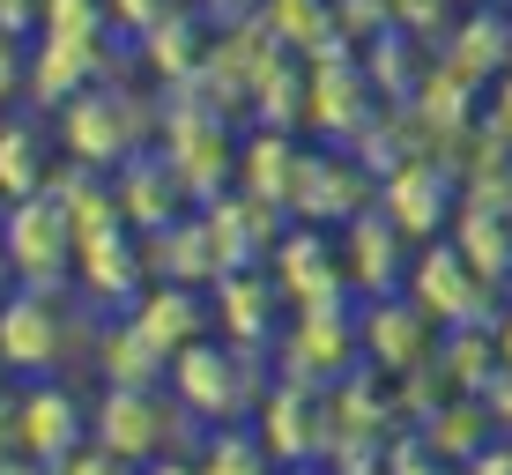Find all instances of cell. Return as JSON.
<instances>
[{
	"label": "cell",
	"mask_w": 512,
	"mask_h": 475,
	"mask_svg": "<svg viewBox=\"0 0 512 475\" xmlns=\"http://www.w3.org/2000/svg\"><path fill=\"white\" fill-rule=\"evenodd\" d=\"M90 431L127 468H193V446H201V424H193L186 401L164 394V386H104Z\"/></svg>",
	"instance_id": "cell-1"
},
{
	"label": "cell",
	"mask_w": 512,
	"mask_h": 475,
	"mask_svg": "<svg viewBox=\"0 0 512 475\" xmlns=\"http://www.w3.org/2000/svg\"><path fill=\"white\" fill-rule=\"evenodd\" d=\"M260 349H245V342H186L179 357H171V394L186 401V416L193 424H238V416H253L260 409Z\"/></svg>",
	"instance_id": "cell-2"
},
{
	"label": "cell",
	"mask_w": 512,
	"mask_h": 475,
	"mask_svg": "<svg viewBox=\"0 0 512 475\" xmlns=\"http://www.w3.org/2000/svg\"><path fill=\"white\" fill-rule=\"evenodd\" d=\"M0 253H8L15 283L30 290H75V223L60 216L52 193H23L0 216Z\"/></svg>",
	"instance_id": "cell-3"
},
{
	"label": "cell",
	"mask_w": 512,
	"mask_h": 475,
	"mask_svg": "<svg viewBox=\"0 0 512 475\" xmlns=\"http://www.w3.org/2000/svg\"><path fill=\"white\" fill-rule=\"evenodd\" d=\"M67 290H8L0 297V372L15 379H52L67 364V342H75V327H67L60 312Z\"/></svg>",
	"instance_id": "cell-4"
},
{
	"label": "cell",
	"mask_w": 512,
	"mask_h": 475,
	"mask_svg": "<svg viewBox=\"0 0 512 475\" xmlns=\"http://www.w3.org/2000/svg\"><path fill=\"white\" fill-rule=\"evenodd\" d=\"M275 364H282V379H297V386H334L342 372H357L364 364L357 312L349 305H305L290 320V334H282Z\"/></svg>",
	"instance_id": "cell-5"
},
{
	"label": "cell",
	"mask_w": 512,
	"mask_h": 475,
	"mask_svg": "<svg viewBox=\"0 0 512 475\" xmlns=\"http://www.w3.org/2000/svg\"><path fill=\"white\" fill-rule=\"evenodd\" d=\"M141 97H119V90H104V82H90V90H75L60 104V142L75 164H97V171H119L134 156L141 142V112H134Z\"/></svg>",
	"instance_id": "cell-6"
},
{
	"label": "cell",
	"mask_w": 512,
	"mask_h": 475,
	"mask_svg": "<svg viewBox=\"0 0 512 475\" xmlns=\"http://www.w3.org/2000/svg\"><path fill=\"white\" fill-rule=\"evenodd\" d=\"M401 290L416 297L423 312H431V327L446 334V327H461V320H490V283L468 268V253L461 245H438V238H423V253L409 260V275H401Z\"/></svg>",
	"instance_id": "cell-7"
},
{
	"label": "cell",
	"mask_w": 512,
	"mask_h": 475,
	"mask_svg": "<svg viewBox=\"0 0 512 475\" xmlns=\"http://www.w3.org/2000/svg\"><path fill=\"white\" fill-rule=\"evenodd\" d=\"M357 342H364V364H372L379 379H401V372H416V364H431L438 327L409 290H386L357 312Z\"/></svg>",
	"instance_id": "cell-8"
},
{
	"label": "cell",
	"mask_w": 512,
	"mask_h": 475,
	"mask_svg": "<svg viewBox=\"0 0 512 475\" xmlns=\"http://www.w3.org/2000/svg\"><path fill=\"white\" fill-rule=\"evenodd\" d=\"M75 446H82V401L52 379H23V394H15V461L60 468Z\"/></svg>",
	"instance_id": "cell-9"
},
{
	"label": "cell",
	"mask_w": 512,
	"mask_h": 475,
	"mask_svg": "<svg viewBox=\"0 0 512 475\" xmlns=\"http://www.w3.org/2000/svg\"><path fill=\"white\" fill-rule=\"evenodd\" d=\"M379 216L394 223L401 238H438L453 223V179H446V164L438 156H409V164H394L379 179Z\"/></svg>",
	"instance_id": "cell-10"
},
{
	"label": "cell",
	"mask_w": 512,
	"mask_h": 475,
	"mask_svg": "<svg viewBox=\"0 0 512 475\" xmlns=\"http://www.w3.org/2000/svg\"><path fill=\"white\" fill-rule=\"evenodd\" d=\"M141 275H149V260H141V231H97V238H82L75 245V290L90 297L97 312H127L141 290Z\"/></svg>",
	"instance_id": "cell-11"
},
{
	"label": "cell",
	"mask_w": 512,
	"mask_h": 475,
	"mask_svg": "<svg viewBox=\"0 0 512 475\" xmlns=\"http://www.w3.org/2000/svg\"><path fill=\"white\" fill-rule=\"evenodd\" d=\"M253 424L268 438V461H327V394L320 386L282 379L275 394H260Z\"/></svg>",
	"instance_id": "cell-12"
},
{
	"label": "cell",
	"mask_w": 512,
	"mask_h": 475,
	"mask_svg": "<svg viewBox=\"0 0 512 475\" xmlns=\"http://www.w3.org/2000/svg\"><path fill=\"white\" fill-rule=\"evenodd\" d=\"M104 67H112V52H104V30H45V45L30 52L23 97H38V104H67L75 90H90Z\"/></svg>",
	"instance_id": "cell-13"
},
{
	"label": "cell",
	"mask_w": 512,
	"mask_h": 475,
	"mask_svg": "<svg viewBox=\"0 0 512 475\" xmlns=\"http://www.w3.org/2000/svg\"><path fill=\"white\" fill-rule=\"evenodd\" d=\"M164 156L179 164L193 201H216V193L238 186V149H231V134H223V112H179Z\"/></svg>",
	"instance_id": "cell-14"
},
{
	"label": "cell",
	"mask_w": 512,
	"mask_h": 475,
	"mask_svg": "<svg viewBox=\"0 0 512 475\" xmlns=\"http://www.w3.org/2000/svg\"><path fill=\"white\" fill-rule=\"evenodd\" d=\"M112 193H119L127 231H164V223H179L186 201H193L171 156H127V164L112 171Z\"/></svg>",
	"instance_id": "cell-15"
},
{
	"label": "cell",
	"mask_w": 512,
	"mask_h": 475,
	"mask_svg": "<svg viewBox=\"0 0 512 475\" xmlns=\"http://www.w3.org/2000/svg\"><path fill=\"white\" fill-rule=\"evenodd\" d=\"M364 97H372V67L327 52V60L312 67V82H305V119L320 134H334V142H349V134H364V119H372Z\"/></svg>",
	"instance_id": "cell-16"
},
{
	"label": "cell",
	"mask_w": 512,
	"mask_h": 475,
	"mask_svg": "<svg viewBox=\"0 0 512 475\" xmlns=\"http://www.w3.org/2000/svg\"><path fill=\"white\" fill-rule=\"evenodd\" d=\"M364 179L357 156L327 149V156H297V179H290V216H320V223H342V216H364Z\"/></svg>",
	"instance_id": "cell-17"
},
{
	"label": "cell",
	"mask_w": 512,
	"mask_h": 475,
	"mask_svg": "<svg viewBox=\"0 0 512 475\" xmlns=\"http://www.w3.org/2000/svg\"><path fill=\"white\" fill-rule=\"evenodd\" d=\"M275 290L290 297L297 312H305V305H349L342 253H334L320 231H290V238L275 245Z\"/></svg>",
	"instance_id": "cell-18"
},
{
	"label": "cell",
	"mask_w": 512,
	"mask_h": 475,
	"mask_svg": "<svg viewBox=\"0 0 512 475\" xmlns=\"http://www.w3.org/2000/svg\"><path fill=\"white\" fill-rule=\"evenodd\" d=\"M401 238L394 223L379 216H349V238H342V275H349V290L357 297H386V290H401V275H409V253H401Z\"/></svg>",
	"instance_id": "cell-19"
},
{
	"label": "cell",
	"mask_w": 512,
	"mask_h": 475,
	"mask_svg": "<svg viewBox=\"0 0 512 475\" xmlns=\"http://www.w3.org/2000/svg\"><path fill=\"white\" fill-rule=\"evenodd\" d=\"M127 320L149 334L164 357H179L186 342H201V334H208V305H201V290H193V283H171V275H156V283L127 305Z\"/></svg>",
	"instance_id": "cell-20"
},
{
	"label": "cell",
	"mask_w": 512,
	"mask_h": 475,
	"mask_svg": "<svg viewBox=\"0 0 512 475\" xmlns=\"http://www.w3.org/2000/svg\"><path fill=\"white\" fill-rule=\"evenodd\" d=\"M201 60H208V15L171 0V8L141 30V67H149L156 82H171V90H179V82L201 75Z\"/></svg>",
	"instance_id": "cell-21"
},
{
	"label": "cell",
	"mask_w": 512,
	"mask_h": 475,
	"mask_svg": "<svg viewBox=\"0 0 512 475\" xmlns=\"http://www.w3.org/2000/svg\"><path fill=\"white\" fill-rule=\"evenodd\" d=\"M97 372H104V386H164L171 357L127 320V312H112V327H104V342H97Z\"/></svg>",
	"instance_id": "cell-22"
},
{
	"label": "cell",
	"mask_w": 512,
	"mask_h": 475,
	"mask_svg": "<svg viewBox=\"0 0 512 475\" xmlns=\"http://www.w3.org/2000/svg\"><path fill=\"white\" fill-rule=\"evenodd\" d=\"M416 431L431 438V453L438 461H453V468H468V453L483 446L490 431V409H483V394H438V409L431 416H416Z\"/></svg>",
	"instance_id": "cell-23"
},
{
	"label": "cell",
	"mask_w": 512,
	"mask_h": 475,
	"mask_svg": "<svg viewBox=\"0 0 512 475\" xmlns=\"http://www.w3.org/2000/svg\"><path fill=\"white\" fill-rule=\"evenodd\" d=\"M453 245L468 253V268L483 275V283H512V216L461 201L453 208Z\"/></svg>",
	"instance_id": "cell-24"
},
{
	"label": "cell",
	"mask_w": 512,
	"mask_h": 475,
	"mask_svg": "<svg viewBox=\"0 0 512 475\" xmlns=\"http://www.w3.org/2000/svg\"><path fill=\"white\" fill-rule=\"evenodd\" d=\"M52 186V142L38 119H0V193L23 201V193Z\"/></svg>",
	"instance_id": "cell-25"
},
{
	"label": "cell",
	"mask_w": 512,
	"mask_h": 475,
	"mask_svg": "<svg viewBox=\"0 0 512 475\" xmlns=\"http://www.w3.org/2000/svg\"><path fill=\"white\" fill-rule=\"evenodd\" d=\"M290 179H297V142H290V127H260L253 142L238 149V186L260 193V201H282V208H290Z\"/></svg>",
	"instance_id": "cell-26"
},
{
	"label": "cell",
	"mask_w": 512,
	"mask_h": 475,
	"mask_svg": "<svg viewBox=\"0 0 512 475\" xmlns=\"http://www.w3.org/2000/svg\"><path fill=\"white\" fill-rule=\"evenodd\" d=\"M216 312H223V327H231V342L260 349L275 334V283H260L253 268H231L223 290H216Z\"/></svg>",
	"instance_id": "cell-27"
},
{
	"label": "cell",
	"mask_w": 512,
	"mask_h": 475,
	"mask_svg": "<svg viewBox=\"0 0 512 475\" xmlns=\"http://www.w3.org/2000/svg\"><path fill=\"white\" fill-rule=\"evenodd\" d=\"M193 468H201V475H260V468H275V461H268L260 424H253V416H238V424H208V431H201Z\"/></svg>",
	"instance_id": "cell-28"
},
{
	"label": "cell",
	"mask_w": 512,
	"mask_h": 475,
	"mask_svg": "<svg viewBox=\"0 0 512 475\" xmlns=\"http://www.w3.org/2000/svg\"><path fill=\"white\" fill-rule=\"evenodd\" d=\"M446 67H461L468 82H483L490 67H512V30L498 23V15H468L461 30H453V52H446Z\"/></svg>",
	"instance_id": "cell-29"
},
{
	"label": "cell",
	"mask_w": 512,
	"mask_h": 475,
	"mask_svg": "<svg viewBox=\"0 0 512 475\" xmlns=\"http://www.w3.org/2000/svg\"><path fill=\"white\" fill-rule=\"evenodd\" d=\"M379 468H386V475H423V468H446V461L431 453V438H423V431H386Z\"/></svg>",
	"instance_id": "cell-30"
},
{
	"label": "cell",
	"mask_w": 512,
	"mask_h": 475,
	"mask_svg": "<svg viewBox=\"0 0 512 475\" xmlns=\"http://www.w3.org/2000/svg\"><path fill=\"white\" fill-rule=\"evenodd\" d=\"M67 475H119V468H127V461H119V453L112 446H104V438L97 431H82V446L75 453H67V461H60Z\"/></svg>",
	"instance_id": "cell-31"
},
{
	"label": "cell",
	"mask_w": 512,
	"mask_h": 475,
	"mask_svg": "<svg viewBox=\"0 0 512 475\" xmlns=\"http://www.w3.org/2000/svg\"><path fill=\"white\" fill-rule=\"evenodd\" d=\"M23 75H30V52L15 30H0V104H15L23 97Z\"/></svg>",
	"instance_id": "cell-32"
},
{
	"label": "cell",
	"mask_w": 512,
	"mask_h": 475,
	"mask_svg": "<svg viewBox=\"0 0 512 475\" xmlns=\"http://www.w3.org/2000/svg\"><path fill=\"white\" fill-rule=\"evenodd\" d=\"M104 8H112V30H127V38H141V30H149L156 15L171 8V0H104Z\"/></svg>",
	"instance_id": "cell-33"
},
{
	"label": "cell",
	"mask_w": 512,
	"mask_h": 475,
	"mask_svg": "<svg viewBox=\"0 0 512 475\" xmlns=\"http://www.w3.org/2000/svg\"><path fill=\"white\" fill-rule=\"evenodd\" d=\"M468 475H512V431H490L483 446L468 453Z\"/></svg>",
	"instance_id": "cell-34"
},
{
	"label": "cell",
	"mask_w": 512,
	"mask_h": 475,
	"mask_svg": "<svg viewBox=\"0 0 512 475\" xmlns=\"http://www.w3.org/2000/svg\"><path fill=\"white\" fill-rule=\"evenodd\" d=\"M483 409H490L498 431H512V364H498V372L483 379Z\"/></svg>",
	"instance_id": "cell-35"
},
{
	"label": "cell",
	"mask_w": 512,
	"mask_h": 475,
	"mask_svg": "<svg viewBox=\"0 0 512 475\" xmlns=\"http://www.w3.org/2000/svg\"><path fill=\"white\" fill-rule=\"evenodd\" d=\"M253 8H260V0H201V15H208V23H245Z\"/></svg>",
	"instance_id": "cell-36"
},
{
	"label": "cell",
	"mask_w": 512,
	"mask_h": 475,
	"mask_svg": "<svg viewBox=\"0 0 512 475\" xmlns=\"http://www.w3.org/2000/svg\"><path fill=\"white\" fill-rule=\"evenodd\" d=\"M0 468H15V401H0Z\"/></svg>",
	"instance_id": "cell-37"
},
{
	"label": "cell",
	"mask_w": 512,
	"mask_h": 475,
	"mask_svg": "<svg viewBox=\"0 0 512 475\" xmlns=\"http://www.w3.org/2000/svg\"><path fill=\"white\" fill-rule=\"evenodd\" d=\"M490 334H498V364H512V312H505V320L490 327Z\"/></svg>",
	"instance_id": "cell-38"
},
{
	"label": "cell",
	"mask_w": 512,
	"mask_h": 475,
	"mask_svg": "<svg viewBox=\"0 0 512 475\" xmlns=\"http://www.w3.org/2000/svg\"><path fill=\"white\" fill-rule=\"evenodd\" d=\"M8 283H15V268H8V253H0V297H8Z\"/></svg>",
	"instance_id": "cell-39"
},
{
	"label": "cell",
	"mask_w": 512,
	"mask_h": 475,
	"mask_svg": "<svg viewBox=\"0 0 512 475\" xmlns=\"http://www.w3.org/2000/svg\"><path fill=\"white\" fill-rule=\"evenodd\" d=\"M0 216H8V193H0Z\"/></svg>",
	"instance_id": "cell-40"
}]
</instances>
